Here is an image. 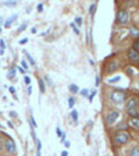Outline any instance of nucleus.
Returning <instances> with one entry per match:
<instances>
[{
    "label": "nucleus",
    "mask_w": 139,
    "mask_h": 156,
    "mask_svg": "<svg viewBox=\"0 0 139 156\" xmlns=\"http://www.w3.org/2000/svg\"><path fill=\"white\" fill-rule=\"evenodd\" d=\"M95 10H96V4L93 3L91 6V16H93V14H95Z\"/></svg>",
    "instance_id": "nucleus-21"
},
{
    "label": "nucleus",
    "mask_w": 139,
    "mask_h": 156,
    "mask_svg": "<svg viewBox=\"0 0 139 156\" xmlns=\"http://www.w3.org/2000/svg\"><path fill=\"white\" fill-rule=\"evenodd\" d=\"M25 54H27V57H28V60H29V63H31L32 64V66H35V60H33V59H32V57L31 56H29V54H28V52H25Z\"/></svg>",
    "instance_id": "nucleus-16"
},
{
    "label": "nucleus",
    "mask_w": 139,
    "mask_h": 156,
    "mask_svg": "<svg viewBox=\"0 0 139 156\" xmlns=\"http://www.w3.org/2000/svg\"><path fill=\"white\" fill-rule=\"evenodd\" d=\"M118 116H120V113L118 112H111V113H109L107 114V124H113L117 119H118Z\"/></svg>",
    "instance_id": "nucleus-6"
},
{
    "label": "nucleus",
    "mask_w": 139,
    "mask_h": 156,
    "mask_svg": "<svg viewBox=\"0 0 139 156\" xmlns=\"http://www.w3.org/2000/svg\"><path fill=\"white\" fill-rule=\"evenodd\" d=\"M128 59H129L131 61H138L139 60V53L135 52L134 49H131V50L128 52Z\"/></svg>",
    "instance_id": "nucleus-7"
},
{
    "label": "nucleus",
    "mask_w": 139,
    "mask_h": 156,
    "mask_svg": "<svg viewBox=\"0 0 139 156\" xmlns=\"http://www.w3.org/2000/svg\"><path fill=\"white\" fill-rule=\"evenodd\" d=\"M134 50L139 53V38H136L135 42H134Z\"/></svg>",
    "instance_id": "nucleus-14"
},
{
    "label": "nucleus",
    "mask_w": 139,
    "mask_h": 156,
    "mask_svg": "<svg viewBox=\"0 0 139 156\" xmlns=\"http://www.w3.org/2000/svg\"><path fill=\"white\" fill-rule=\"evenodd\" d=\"M31 125H32V128H36V123H35V120H33V117L31 116Z\"/></svg>",
    "instance_id": "nucleus-24"
},
{
    "label": "nucleus",
    "mask_w": 139,
    "mask_h": 156,
    "mask_svg": "<svg viewBox=\"0 0 139 156\" xmlns=\"http://www.w3.org/2000/svg\"><path fill=\"white\" fill-rule=\"evenodd\" d=\"M117 81H120V77H114V78H111V80H109V82H110V84H114V82H117Z\"/></svg>",
    "instance_id": "nucleus-20"
},
{
    "label": "nucleus",
    "mask_w": 139,
    "mask_h": 156,
    "mask_svg": "<svg viewBox=\"0 0 139 156\" xmlns=\"http://www.w3.org/2000/svg\"><path fill=\"white\" fill-rule=\"evenodd\" d=\"M4 148H6V151H7L8 153H14L16 152V144H14V141L8 138V140L4 142Z\"/></svg>",
    "instance_id": "nucleus-4"
},
{
    "label": "nucleus",
    "mask_w": 139,
    "mask_h": 156,
    "mask_svg": "<svg viewBox=\"0 0 139 156\" xmlns=\"http://www.w3.org/2000/svg\"><path fill=\"white\" fill-rule=\"evenodd\" d=\"M10 92H11L13 95H16V89L13 88V87H10Z\"/></svg>",
    "instance_id": "nucleus-30"
},
{
    "label": "nucleus",
    "mask_w": 139,
    "mask_h": 156,
    "mask_svg": "<svg viewBox=\"0 0 139 156\" xmlns=\"http://www.w3.org/2000/svg\"><path fill=\"white\" fill-rule=\"evenodd\" d=\"M0 148H1V142H0Z\"/></svg>",
    "instance_id": "nucleus-35"
},
{
    "label": "nucleus",
    "mask_w": 139,
    "mask_h": 156,
    "mask_svg": "<svg viewBox=\"0 0 139 156\" xmlns=\"http://www.w3.org/2000/svg\"><path fill=\"white\" fill-rule=\"evenodd\" d=\"M64 145H65V148H70V142H68V141H65V142H64Z\"/></svg>",
    "instance_id": "nucleus-33"
},
{
    "label": "nucleus",
    "mask_w": 139,
    "mask_h": 156,
    "mask_svg": "<svg viewBox=\"0 0 139 156\" xmlns=\"http://www.w3.org/2000/svg\"><path fill=\"white\" fill-rule=\"evenodd\" d=\"M16 18H17V16H11L7 21H6V24H4V27H6V28H10V27H11V22H13L14 20H16Z\"/></svg>",
    "instance_id": "nucleus-10"
},
{
    "label": "nucleus",
    "mask_w": 139,
    "mask_h": 156,
    "mask_svg": "<svg viewBox=\"0 0 139 156\" xmlns=\"http://www.w3.org/2000/svg\"><path fill=\"white\" fill-rule=\"evenodd\" d=\"M71 28H72V29H74V32H75L77 35H80V29L77 28V25H75V24H74V22H72V24H71Z\"/></svg>",
    "instance_id": "nucleus-17"
},
{
    "label": "nucleus",
    "mask_w": 139,
    "mask_h": 156,
    "mask_svg": "<svg viewBox=\"0 0 139 156\" xmlns=\"http://www.w3.org/2000/svg\"><path fill=\"white\" fill-rule=\"evenodd\" d=\"M117 68H118V61L111 60L110 63L106 66V74H111V72H114Z\"/></svg>",
    "instance_id": "nucleus-5"
},
{
    "label": "nucleus",
    "mask_w": 139,
    "mask_h": 156,
    "mask_svg": "<svg viewBox=\"0 0 139 156\" xmlns=\"http://www.w3.org/2000/svg\"><path fill=\"white\" fill-rule=\"evenodd\" d=\"M24 80H25V84H27V85L31 84V78H29V77H25Z\"/></svg>",
    "instance_id": "nucleus-27"
},
{
    "label": "nucleus",
    "mask_w": 139,
    "mask_h": 156,
    "mask_svg": "<svg viewBox=\"0 0 139 156\" xmlns=\"http://www.w3.org/2000/svg\"><path fill=\"white\" fill-rule=\"evenodd\" d=\"M75 22H77V25H82V20H81V17H77Z\"/></svg>",
    "instance_id": "nucleus-22"
},
{
    "label": "nucleus",
    "mask_w": 139,
    "mask_h": 156,
    "mask_svg": "<svg viewBox=\"0 0 139 156\" xmlns=\"http://www.w3.org/2000/svg\"><path fill=\"white\" fill-rule=\"evenodd\" d=\"M136 99L135 98H131V99L128 100V103H127V110L128 112H131V110H136Z\"/></svg>",
    "instance_id": "nucleus-8"
},
{
    "label": "nucleus",
    "mask_w": 139,
    "mask_h": 156,
    "mask_svg": "<svg viewBox=\"0 0 139 156\" xmlns=\"http://www.w3.org/2000/svg\"><path fill=\"white\" fill-rule=\"evenodd\" d=\"M28 42V39H21V45H24V43H27Z\"/></svg>",
    "instance_id": "nucleus-34"
},
{
    "label": "nucleus",
    "mask_w": 139,
    "mask_h": 156,
    "mask_svg": "<svg viewBox=\"0 0 139 156\" xmlns=\"http://www.w3.org/2000/svg\"><path fill=\"white\" fill-rule=\"evenodd\" d=\"M25 28H27V24H22V25H21V27H20V28H18V32H21V31H24Z\"/></svg>",
    "instance_id": "nucleus-25"
},
{
    "label": "nucleus",
    "mask_w": 139,
    "mask_h": 156,
    "mask_svg": "<svg viewBox=\"0 0 139 156\" xmlns=\"http://www.w3.org/2000/svg\"><path fill=\"white\" fill-rule=\"evenodd\" d=\"M110 98L114 103H123L124 100H125V93H124V91H121V89H115V91L111 92Z\"/></svg>",
    "instance_id": "nucleus-1"
},
{
    "label": "nucleus",
    "mask_w": 139,
    "mask_h": 156,
    "mask_svg": "<svg viewBox=\"0 0 139 156\" xmlns=\"http://www.w3.org/2000/svg\"><path fill=\"white\" fill-rule=\"evenodd\" d=\"M71 119H72L74 121H78V112H77L75 109H74V110L71 112Z\"/></svg>",
    "instance_id": "nucleus-13"
},
{
    "label": "nucleus",
    "mask_w": 139,
    "mask_h": 156,
    "mask_svg": "<svg viewBox=\"0 0 139 156\" xmlns=\"http://www.w3.org/2000/svg\"><path fill=\"white\" fill-rule=\"evenodd\" d=\"M138 87H139V84H138Z\"/></svg>",
    "instance_id": "nucleus-36"
},
{
    "label": "nucleus",
    "mask_w": 139,
    "mask_h": 156,
    "mask_svg": "<svg viewBox=\"0 0 139 156\" xmlns=\"http://www.w3.org/2000/svg\"><path fill=\"white\" fill-rule=\"evenodd\" d=\"M131 32H132V34H134V36H139V32L136 31V29H134V28H132V29H131Z\"/></svg>",
    "instance_id": "nucleus-28"
},
{
    "label": "nucleus",
    "mask_w": 139,
    "mask_h": 156,
    "mask_svg": "<svg viewBox=\"0 0 139 156\" xmlns=\"http://www.w3.org/2000/svg\"><path fill=\"white\" fill-rule=\"evenodd\" d=\"M129 155L131 156H139V146H134V148L129 151Z\"/></svg>",
    "instance_id": "nucleus-11"
},
{
    "label": "nucleus",
    "mask_w": 139,
    "mask_h": 156,
    "mask_svg": "<svg viewBox=\"0 0 139 156\" xmlns=\"http://www.w3.org/2000/svg\"><path fill=\"white\" fill-rule=\"evenodd\" d=\"M14 75H16V70H14V68H11V70L8 71V78H13Z\"/></svg>",
    "instance_id": "nucleus-18"
},
{
    "label": "nucleus",
    "mask_w": 139,
    "mask_h": 156,
    "mask_svg": "<svg viewBox=\"0 0 139 156\" xmlns=\"http://www.w3.org/2000/svg\"><path fill=\"white\" fill-rule=\"evenodd\" d=\"M74 103H75V99H74V98H70V99H68V106H70V107H72V106H74Z\"/></svg>",
    "instance_id": "nucleus-19"
},
{
    "label": "nucleus",
    "mask_w": 139,
    "mask_h": 156,
    "mask_svg": "<svg viewBox=\"0 0 139 156\" xmlns=\"http://www.w3.org/2000/svg\"><path fill=\"white\" fill-rule=\"evenodd\" d=\"M0 48H1V50H4V48H6V43H4V40H0Z\"/></svg>",
    "instance_id": "nucleus-26"
},
{
    "label": "nucleus",
    "mask_w": 139,
    "mask_h": 156,
    "mask_svg": "<svg viewBox=\"0 0 139 156\" xmlns=\"http://www.w3.org/2000/svg\"><path fill=\"white\" fill-rule=\"evenodd\" d=\"M21 64H22V67H24V70H27V68H28V64L25 63V61H21Z\"/></svg>",
    "instance_id": "nucleus-29"
},
{
    "label": "nucleus",
    "mask_w": 139,
    "mask_h": 156,
    "mask_svg": "<svg viewBox=\"0 0 139 156\" xmlns=\"http://www.w3.org/2000/svg\"><path fill=\"white\" fill-rule=\"evenodd\" d=\"M128 141H129V134L125 131H118L114 137V142H117V144H127Z\"/></svg>",
    "instance_id": "nucleus-2"
},
{
    "label": "nucleus",
    "mask_w": 139,
    "mask_h": 156,
    "mask_svg": "<svg viewBox=\"0 0 139 156\" xmlns=\"http://www.w3.org/2000/svg\"><path fill=\"white\" fill-rule=\"evenodd\" d=\"M42 10H43V6H42V4H39V6H38V11H42Z\"/></svg>",
    "instance_id": "nucleus-31"
},
{
    "label": "nucleus",
    "mask_w": 139,
    "mask_h": 156,
    "mask_svg": "<svg viewBox=\"0 0 139 156\" xmlns=\"http://www.w3.org/2000/svg\"><path fill=\"white\" fill-rule=\"evenodd\" d=\"M129 125L132 128H135V130H139V117L138 119H131L129 120Z\"/></svg>",
    "instance_id": "nucleus-9"
},
{
    "label": "nucleus",
    "mask_w": 139,
    "mask_h": 156,
    "mask_svg": "<svg viewBox=\"0 0 139 156\" xmlns=\"http://www.w3.org/2000/svg\"><path fill=\"white\" fill-rule=\"evenodd\" d=\"M68 88H70V91H71L72 93H78V92H80V88H78L75 84H71L70 87H68Z\"/></svg>",
    "instance_id": "nucleus-12"
},
{
    "label": "nucleus",
    "mask_w": 139,
    "mask_h": 156,
    "mask_svg": "<svg viewBox=\"0 0 139 156\" xmlns=\"http://www.w3.org/2000/svg\"><path fill=\"white\" fill-rule=\"evenodd\" d=\"M39 88H40V92H45V82H43V80H39Z\"/></svg>",
    "instance_id": "nucleus-15"
},
{
    "label": "nucleus",
    "mask_w": 139,
    "mask_h": 156,
    "mask_svg": "<svg viewBox=\"0 0 139 156\" xmlns=\"http://www.w3.org/2000/svg\"><path fill=\"white\" fill-rule=\"evenodd\" d=\"M88 91H89V89H82V91H80V92L82 96H88Z\"/></svg>",
    "instance_id": "nucleus-23"
},
{
    "label": "nucleus",
    "mask_w": 139,
    "mask_h": 156,
    "mask_svg": "<svg viewBox=\"0 0 139 156\" xmlns=\"http://www.w3.org/2000/svg\"><path fill=\"white\" fill-rule=\"evenodd\" d=\"M61 156H68V152L67 151H63V152H61Z\"/></svg>",
    "instance_id": "nucleus-32"
},
{
    "label": "nucleus",
    "mask_w": 139,
    "mask_h": 156,
    "mask_svg": "<svg viewBox=\"0 0 139 156\" xmlns=\"http://www.w3.org/2000/svg\"><path fill=\"white\" fill-rule=\"evenodd\" d=\"M128 20H129V16H128V13L127 11H120L118 13V16H117V21H118L120 24H127Z\"/></svg>",
    "instance_id": "nucleus-3"
}]
</instances>
